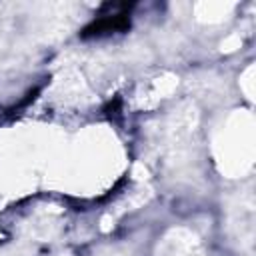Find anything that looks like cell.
Wrapping results in <instances>:
<instances>
[{"mask_svg": "<svg viewBox=\"0 0 256 256\" xmlns=\"http://www.w3.org/2000/svg\"><path fill=\"white\" fill-rule=\"evenodd\" d=\"M130 26V18L128 14H114V16H104L94 20L92 24H88L82 30V38H90V36H100L106 32H122Z\"/></svg>", "mask_w": 256, "mask_h": 256, "instance_id": "6da1fadb", "label": "cell"}]
</instances>
